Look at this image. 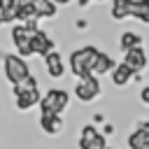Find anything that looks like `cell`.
Listing matches in <instances>:
<instances>
[{
  "label": "cell",
  "instance_id": "cell-14",
  "mask_svg": "<svg viewBox=\"0 0 149 149\" xmlns=\"http://www.w3.org/2000/svg\"><path fill=\"white\" fill-rule=\"evenodd\" d=\"M16 5H19V0H0V21L2 23L16 21Z\"/></svg>",
  "mask_w": 149,
  "mask_h": 149
},
{
  "label": "cell",
  "instance_id": "cell-3",
  "mask_svg": "<svg viewBox=\"0 0 149 149\" xmlns=\"http://www.w3.org/2000/svg\"><path fill=\"white\" fill-rule=\"evenodd\" d=\"M68 102H70V93L68 91L51 88V91H47L44 98H40V112L42 114H61L68 107Z\"/></svg>",
  "mask_w": 149,
  "mask_h": 149
},
{
  "label": "cell",
  "instance_id": "cell-15",
  "mask_svg": "<svg viewBox=\"0 0 149 149\" xmlns=\"http://www.w3.org/2000/svg\"><path fill=\"white\" fill-rule=\"evenodd\" d=\"M98 130L93 123H86L81 128V135H79V149H93V140H95Z\"/></svg>",
  "mask_w": 149,
  "mask_h": 149
},
{
  "label": "cell",
  "instance_id": "cell-5",
  "mask_svg": "<svg viewBox=\"0 0 149 149\" xmlns=\"http://www.w3.org/2000/svg\"><path fill=\"white\" fill-rule=\"evenodd\" d=\"M98 93H100V84H98V79H95L93 74L86 77V79H79V84L74 86V95H77L81 102H91Z\"/></svg>",
  "mask_w": 149,
  "mask_h": 149
},
{
  "label": "cell",
  "instance_id": "cell-28",
  "mask_svg": "<svg viewBox=\"0 0 149 149\" xmlns=\"http://www.w3.org/2000/svg\"><path fill=\"white\" fill-rule=\"evenodd\" d=\"M98 2H102V0H98Z\"/></svg>",
  "mask_w": 149,
  "mask_h": 149
},
{
  "label": "cell",
  "instance_id": "cell-10",
  "mask_svg": "<svg viewBox=\"0 0 149 149\" xmlns=\"http://www.w3.org/2000/svg\"><path fill=\"white\" fill-rule=\"evenodd\" d=\"M133 70L126 65V63H121V65H116L114 70H112V81H114V86H126L130 79H133Z\"/></svg>",
  "mask_w": 149,
  "mask_h": 149
},
{
  "label": "cell",
  "instance_id": "cell-4",
  "mask_svg": "<svg viewBox=\"0 0 149 149\" xmlns=\"http://www.w3.org/2000/svg\"><path fill=\"white\" fill-rule=\"evenodd\" d=\"M12 42H14V47L19 49V56H21V58H26V56H30V54H33L30 35H28V30H26V26H23V23H19V26H14V28H12Z\"/></svg>",
  "mask_w": 149,
  "mask_h": 149
},
{
  "label": "cell",
  "instance_id": "cell-23",
  "mask_svg": "<svg viewBox=\"0 0 149 149\" xmlns=\"http://www.w3.org/2000/svg\"><path fill=\"white\" fill-rule=\"evenodd\" d=\"M137 128H140V130H142V133L149 137V121H140V126H137Z\"/></svg>",
  "mask_w": 149,
  "mask_h": 149
},
{
  "label": "cell",
  "instance_id": "cell-21",
  "mask_svg": "<svg viewBox=\"0 0 149 149\" xmlns=\"http://www.w3.org/2000/svg\"><path fill=\"white\" fill-rule=\"evenodd\" d=\"M35 88H37V77H33V74H30V77H28V79H23L21 84H16L12 91H14V95H19V93H23V91H35Z\"/></svg>",
  "mask_w": 149,
  "mask_h": 149
},
{
  "label": "cell",
  "instance_id": "cell-20",
  "mask_svg": "<svg viewBox=\"0 0 149 149\" xmlns=\"http://www.w3.org/2000/svg\"><path fill=\"white\" fill-rule=\"evenodd\" d=\"M147 140H149V137L137 128V130H133V133L128 135V147H130V149H142V144H144Z\"/></svg>",
  "mask_w": 149,
  "mask_h": 149
},
{
  "label": "cell",
  "instance_id": "cell-1",
  "mask_svg": "<svg viewBox=\"0 0 149 149\" xmlns=\"http://www.w3.org/2000/svg\"><path fill=\"white\" fill-rule=\"evenodd\" d=\"M98 49L95 47H81V49H74L70 54V70L72 74H77L79 79H86L93 74V65H95V58H98Z\"/></svg>",
  "mask_w": 149,
  "mask_h": 149
},
{
  "label": "cell",
  "instance_id": "cell-12",
  "mask_svg": "<svg viewBox=\"0 0 149 149\" xmlns=\"http://www.w3.org/2000/svg\"><path fill=\"white\" fill-rule=\"evenodd\" d=\"M16 19H19V23H26L30 19H37L35 16L33 0H19V5H16Z\"/></svg>",
  "mask_w": 149,
  "mask_h": 149
},
{
  "label": "cell",
  "instance_id": "cell-29",
  "mask_svg": "<svg viewBox=\"0 0 149 149\" xmlns=\"http://www.w3.org/2000/svg\"><path fill=\"white\" fill-rule=\"evenodd\" d=\"M0 23H2V21H0Z\"/></svg>",
  "mask_w": 149,
  "mask_h": 149
},
{
  "label": "cell",
  "instance_id": "cell-13",
  "mask_svg": "<svg viewBox=\"0 0 149 149\" xmlns=\"http://www.w3.org/2000/svg\"><path fill=\"white\" fill-rule=\"evenodd\" d=\"M130 16L140 19L142 23H149V0H133L130 2Z\"/></svg>",
  "mask_w": 149,
  "mask_h": 149
},
{
  "label": "cell",
  "instance_id": "cell-2",
  "mask_svg": "<svg viewBox=\"0 0 149 149\" xmlns=\"http://www.w3.org/2000/svg\"><path fill=\"white\" fill-rule=\"evenodd\" d=\"M5 77L16 86L21 84L23 79L30 77V70H28V63L26 58H21L19 54H7L5 56Z\"/></svg>",
  "mask_w": 149,
  "mask_h": 149
},
{
  "label": "cell",
  "instance_id": "cell-11",
  "mask_svg": "<svg viewBox=\"0 0 149 149\" xmlns=\"http://www.w3.org/2000/svg\"><path fill=\"white\" fill-rule=\"evenodd\" d=\"M33 105H40V91H23L16 95V107L19 109H30Z\"/></svg>",
  "mask_w": 149,
  "mask_h": 149
},
{
  "label": "cell",
  "instance_id": "cell-8",
  "mask_svg": "<svg viewBox=\"0 0 149 149\" xmlns=\"http://www.w3.org/2000/svg\"><path fill=\"white\" fill-rule=\"evenodd\" d=\"M44 63H47V72H49L51 77H56V79L63 77L65 68H63V58L58 56V51H51L49 56H44Z\"/></svg>",
  "mask_w": 149,
  "mask_h": 149
},
{
  "label": "cell",
  "instance_id": "cell-6",
  "mask_svg": "<svg viewBox=\"0 0 149 149\" xmlns=\"http://www.w3.org/2000/svg\"><path fill=\"white\" fill-rule=\"evenodd\" d=\"M30 44H33V54H40V56H49L54 51V40H49L44 30H35L30 35Z\"/></svg>",
  "mask_w": 149,
  "mask_h": 149
},
{
  "label": "cell",
  "instance_id": "cell-25",
  "mask_svg": "<svg viewBox=\"0 0 149 149\" xmlns=\"http://www.w3.org/2000/svg\"><path fill=\"white\" fill-rule=\"evenodd\" d=\"M54 5H68V2H72V0H51Z\"/></svg>",
  "mask_w": 149,
  "mask_h": 149
},
{
  "label": "cell",
  "instance_id": "cell-26",
  "mask_svg": "<svg viewBox=\"0 0 149 149\" xmlns=\"http://www.w3.org/2000/svg\"><path fill=\"white\" fill-rule=\"evenodd\" d=\"M79 5H81V7H84V5H88V0H79Z\"/></svg>",
  "mask_w": 149,
  "mask_h": 149
},
{
  "label": "cell",
  "instance_id": "cell-7",
  "mask_svg": "<svg viewBox=\"0 0 149 149\" xmlns=\"http://www.w3.org/2000/svg\"><path fill=\"white\" fill-rule=\"evenodd\" d=\"M135 74L140 72V70H144L147 68V54H144V49L142 47H135V49H130V51H126V61H123Z\"/></svg>",
  "mask_w": 149,
  "mask_h": 149
},
{
  "label": "cell",
  "instance_id": "cell-16",
  "mask_svg": "<svg viewBox=\"0 0 149 149\" xmlns=\"http://www.w3.org/2000/svg\"><path fill=\"white\" fill-rule=\"evenodd\" d=\"M33 7H35V16H44V19L56 16V5L51 0H33Z\"/></svg>",
  "mask_w": 149,
  "mask_h": 149
},
{
  "label": "cell",
  "instance_id": "cell-27",
  "mask_svg": "<svg viewBox=\"0 0 149 149\" xmlns=\"http://www.w3.org/2000/svg\"><path fill=\"white\" fill-rule=\"evenodd\" d=\"M142 149H149V140H147V142H144V144H142Z\"/></svg>",
  "mask_w": 149,
  "mask_h": 149
},
{
  "label": "cell",
  "instance_id": "cell-9",
  "mask_svg": "<svg viewBox=\"0 0 149 149\" xmlns=\"http://www.w3.org/2000/svg\"><path fill=\"white\" fill-rule=\"evenodd\" d=\"M61 116L58 114H42L40 116V128L47 133V135H56L58 130H61Z\"/></svg>",
  "mask_w": 149,
  "mask_h": 149
},
{
  "label": "cell",
  "instance_id": "cell-18",
  "mask_svg": "<svg viewBox=\"0 0 149 149\" xmlns=\"http://www.w3.org/2000/svg\"><path fill=\"white\" fill-rule=\"evenodd\" d=\"M130 2L133 0H112V19L121 21V19L130 16Z\"/></svg>",
  "mask_w": 149,
  "mask_h": 149
},
{
  "label": "cell",
  "instance_id": "cell-22",
  "mask_svg": "<svg viewBox=\"0 0 149 149\" xmlns=\"http://www.w3.org/2000/svg\"><path fill=\"white\" fill-rule=\"evenodd\" d=\"M140 98H142V102H144V105H149V86H144V88H142Z\"/></svg>",
  "mask_w": 149,
  "mask_h": 149
},
{
  "label": "cell",
  "instance_id": "cell-24",
  "mask_svg": "<svg viewBox=\"0 0 149 149\" xmlns=\"http://www.w3.org/2000/svg\"><path fill=\"white\" fill-rule=\"evenodd\" d=\"M112 133H114V126L107 123V126H105V135H112Z\"/></svg>",
  "mask_w": 149,
  "mask_h": 149
},
{
  "label": "cell",
  "instance_id": "cell-17",
  "mask_svg": "<svg viewBox=\"0 0 149 149\" xmlns=\"http://www.w3.org/2000/svg\"><path fill=\"white\" fill-rule=\"evenodd\" d=\"M116 65H114V61H112V56H107V54H98V58H95V65H93V72L95 74H107L109 70H114Z\"/></svg>",
  "mask_w": 149,
  "mask_h": 149
},
{
  "label": "cell",
  "instance_id": "cell-19",
  "mask_svg": "<svg viewBox=\"0 0 149 149\" xmlns=\"http://www.w3.org/2000/svg\"><path fill=\"white\" fill-rule=\"evenodd\" d=\"M140 44H142V37H140L137 33L126 30V33L121 35V49H123V54L130 51V49H135V47H140Z\"/></svg>",
  "mask_w": 149,
  "mask_h": 149
}]
</instances>
